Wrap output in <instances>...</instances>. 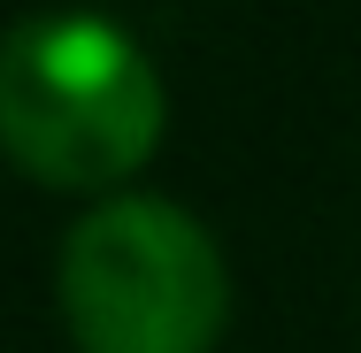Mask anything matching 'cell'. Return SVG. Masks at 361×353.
Segmentation results:
<instances>
[{"label":"cell","instance_id":"obj_2","mask_svg":"<svg viewBox=\"0 0 361 353\" xmlns=\"http://www.w3.org/2000/svg\"><path fill=\"white\" fill-rule=\"evenodd\" d=\"M62 323L77 353H216L231 269L200 215L154 192H116L62 246Z\"/></svg>","mask_w":361,"mask_h":353},{"label":"cell","instance_id":"obj_1","mask_svg":"<svg viewBox=\"0 0 361 353\" xmlns=\"http://www.w3.org/2000/svg\"><path fill=\"white\" fill-rule=\"evenodd\" d=\"M161 77L108 16L54 8L0 47V139L47 192H108L161 146Z\"/></svg>","mask_w":361,"mask_h":353}]
</instances>
